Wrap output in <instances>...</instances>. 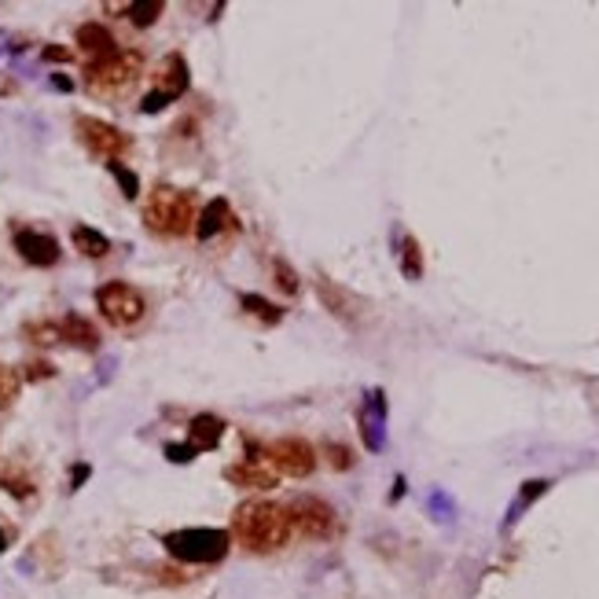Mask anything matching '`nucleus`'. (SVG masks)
Returning <instances> with one entry per match:
<instances>
[{"instance_id": "14", "label": "nucleus", "mask_w": 599, "mask_h": 599, "mask_svg": "<svg viewBox=\"0 0 599 599\" xmlns=\"http://www.w3.org/2000/svg\"><path fill=\"white\" fill-rule=\"evenodd\" d=\"M221 438H225V419L210 416V412L195 416L192 427H188V445H192L195 453H214L217 445H221Z\"/></svg>"}, {"instance_id": "5", "label": "nucleus", "mask_w": 599, "mask_h": 599, "mask_svg": "<svg viewBox=\"0 0 599 599\" xmlns=\"http://www.w3.org/2000/svg\"><path fill=\"white\" fill-rule=\"evenodd\" d=\"M140 63H144L140 52H122V48H118V52L107 59H92L89 67H85V85H89L92 92H100V96L118 92L140 74Z\"/></svg>"}, {"instance_id": "29", "label": "nucleus", "mask_w": 599, "mask_h": 599, "mask_svg": "<svg viewBox=\"0 0 599 599\" xmlns=\"http://www.w3.org/2000/svg\"><path fill=\"white\" fill-rule=\"evenodd\" d=\"M195 449L192 445H166V460H173V464H192L195 460Z\"/></svg>"}, {"instance_id": "33", "label": "nucleus", "mask_w": 599, "mask_h": 599, "mask_svg": "<svg viewBox=\"0 0 599 599\" xmlns=\"http://www.w3.org/2000/svg\"><path fill=\"white\" fill-rule=\"evenodd\" d=\"M52 85H56L59 92H70V89H74V85H70V81L63 78V74H56V81H52Z\"/></svg>"}, {"instance_id": "26", "label": "nucleus", "mask_w": 599, "mask_h": 599, "mask_svg": "<svg viewBox=\"0 0 599 599\" xmlns=\"http://www.w3.org/2000/svg\"><path fill=\"white\" fill-rule=\"evenodd\" d=\"M107 170H111V177L118 181V188H122L125 199H136V195H140V181H136L133 170H125L122 162H107Z\"/></svg>"}, {"instance_id": "30", "label": "nucleus", "mask_w": 599, "mask_h": 599, "mask_svg": "<svg viewBox=\"0 0 599 599\" xmlns=\"http://www.w3.org/2000/svg\"><path fill=\"white\" fill-rule=\"evenodd\" d=\"M52 375H56V368H52V364L48 361H30L26 364V379H52Z\"/></svg>"}, {"instance_id": "21", "label": "nucleus", "mask_w": 599, "mask_h": 599, "mask_svg": "<svg viewBox=\"0 0 599 599\" xmlns=\"http://www.w3.org/2000/svg\"><path fill=\"white\" fill-rule=\"evenodd\" d=\"M122 12L133 26H151L162 15V0H136V4H125Z\"/></svg>"}, {"instance_id": "7", "label": "nucleus", "mask_w": 599, "mask_h": 599, "mask_svg": "<svg viewBox=\"0 0 599 599\" xmlns=\"http://www.w3.org/2000/svg\"><path fill=\"white\" fill-rule=\"evenodd\" d=\"M287 515H291V526L298 533H306L313 541H328L339 533V515L331 508L328 500L320 497H298L287 504Z\"/></svg>"}, {"instance_id": "17", "label": "nucleus", "mask_w": 599, "mask_h": 599, "mask_svg": "<svg viewBox=\"0 0 599 599\" xmlns=\"http://www.w3.org/2000/svg\"><path fill=\"white\" fill-rule=\"evenodd\" d=\"M228 199H210V203L203 206V214L195 217V236L199 239H214L221 228H225V221H228Z\"/></svg>"}, {"instance_id": "4", "label": "nucleus", "mask_w": 599, "mask_h": 599, "mask_svg": "<svg viewBox=\"0 0 599 599\" xmlns=\"http://www.w3.org/2000/svg\"><path fill=\"white\" fill-rule=\"evenodd\" d=\"M96 309H100L103 320H107L111 328L129 331V328H136V324L144 320L147 302H144V294L136 291V287H129V283H122V280H111V283H103L100 291H96Z\"/></svg>"}, {"instance_id": "1", "label": "nucleus", "mask_w": 599, "mask_h": 599, "mask_svg": "<svg viewBox=\"0 0 599 599\" xmlns=\"http://www.w3.org/2000/svg\"><path fill=\"white\" fill-rule=\"evenodd\" d=\"M291 515L283 504H272V500H247L239 504L236 515H232V537H236L247 552L269 555L280 552L283 544L291 541Z\"/></svg>"}, {"instance_id": "18", "label": "nucleus", "mask_w": 599, "mask_h": 599, "mask_svg": "<svg viewBox=\"0 0 599 599\" xmlns=\"http://www.w3.org/2000/svg\"><path fill=\"white\" fill-rule=\"evenodd\" d=\"M70 239H74L78 254H85V258H107V254H111V239L103 236V232H96V228H89V225H74Z\"/></svg>"}, {"instance_id": "12", "label": "nucleus", "mask_w": 599, "mask_h": 599, "mask_svg": "<svg viewBox=\"0 0 599 599\" xmlns=\"http://www.w3.org/2000/svg\"><path fill=\"white\" fill-rule=\"evenodd\" d=\"M361 438L372 453H383L386 449V394L383 390H372L364 397L361 408Z\"/></svg>"}, {"instance_id": "10", "label": "nucleus", "mask_w": 599, "mask_h": 599, "mask_svg": "<svg viewBox=\"0 0 599 599\" xmlns=\"http://www.w3.org/2000/svg\"><path fill=\"white\" fill-rule=\"evenodd\" d=\"M225 478L239 489H272L276 486V471H272L269 456L261 453L258 445H254V453H250L247 460L225 467Z\"/></svg>"}, {"instance_id": "34", "label": "nucleus", "mask_w": 599, "mask_h": 599, "mask_svg": "<svg viewBox=\"0 0 599 599\" xmlns=\"http://www.w3.org/2000/svg\"><path fill=\"white\" fill-rule=\"evenodd\" d=\"M4 548H8V541H4V533H0V552H4Z\"/></svg>"}, {"instance_id": "24", "label": "nucleus", "mask_w": 599, "mask_h": 599, "mask_svg": "<svg viewBox=\"0 0 599 599\" xmlns=\"http://www.w3.org/2000/svg\"><path fill=\"white\" fill-rule=\"evenodd\" d=\"M0 486L8 489L12 497H30V493H34V482H30L15 464H8L4 471H0Z\"/></svg>"}, {"instance_id": "2", "label": "nucleus", "mask_w": 599, "mask_h": 599, "mask_svg": "<svg viewBox=\"0 0 599 599\" xmlns=\"http://www.w3.org/2000/svg\"><path fill=\"white\" fill-rule=\"evenodd\" d=\"M144 225L151 228L155 236H166V239L188 236V232H192V225H195V199H192V192L173 188V184H159L155 192L147 195Z\"/></svg>"}, {"instance_id": "11", "label": "nucleus", "mask_w": 599, "mask_h": 599, "mask_svg": "<svg viewBox=\"0 0 599 599\" xmlns=\"http://www.w3.org/2000/svg\"><path fill=\"white\" fill-rule=\"evenodd\" d=\"M317 294H320V302H324V309H328L335 320L350 324V328H357V324H361L364 302L357 298V294H350L346 287H339V283L324 280V276L317 280Z\"/></svg>"}, {"instance_id": "22", "label": "nucleus", "mask_w": 599, "mask_h": 599, "mask_svg": "<svg viewBox=\"0 0 599 599\" xmlns=\"http://www.w3.org/2000/svg\"><path fill=\"white\" fill-rule=\"evenodd\" d=\"M544 489H548V482H544V478H537V482H526V486H522L519 500H515V504H511V511H508V526H511V522H519V515L530 508L533 500L544 497Z\"/></svg>"}, {"instance_id": "20", "label": "nucleus", "mask_w": 599, "mask_h": 599, "mask_svg": "<svg viewBox=\"0 0 599 599\" xmlns=\"http://www.w3.org/2000/svg\"><path fill=\"white\" fill-rule=\"evenodd\" d=\"M239 306H243L247 317H254L258 324H265V328H272V324H280L283 320V309L272 306V302H265L261 294H239Z\"/></svg>"}, {"instance_id": "13", "label": "nucleus", "mask_w": 599, "mask_h": 599, "mask_svg": "<svg viewBox=\"0 0 599 599\" xmlns=\"http://www.w3.org/2000/svg\"><path fill=\"white\" fill-rule=\"evenodd\" d=\"M15 250L23 254V261L37 265V269H52L59 261V243L48 232H34V228H19L15 232Z\"/></svg>"}, {"instance_id": "23", "label": "nucleus", "mask_w": 599, "mask_h": 599, "mask_svg": "<svg viewBox=\"0 0 599 599\" xmlns=\"http://www.w3.org/2000/svg\"><path fill=\"white\" fill-rule=\"evenodd\" d=\"M19 390H23V375L8 368V364H0V408H12Z\"/></svg>"}, {"instance_id": "32", "label": "nucleus", "mask_w": 599, "mask_h": 599, "mask_svg": "<svg viewBox=\"0 0 599 599\" xmlns=\"http://www.w3.org/2000/svg\"><path fill=\"white\" fill-rule=\"evenodd\" d=\"M85 478H89V467L81 464V467H74V489L81 486V482H85Z\"/></svg>"}, {"instance_id": "15", "label": "nucleus", "mask_w": 599, "mask_h": 599, "mask_svg": "<svg viewBox=\"0 0 599 599\" xmlns=\"http://www.w3.org/2000/svg\"><path fill=\"white\" fill-rule=\"evenodd\" d=\"M59 335H63V342H70V346H78V350H100V331L92 328L89 320L78 317V313H67V317L59 320Z\"/></svg>"}, {"instance_id": "3", "label": "nucleus", "mask_w": 599, "mask_h": 599, "mask_svg": "<svg viewBox=\"0 0 599 599\" xmlns=\"http://www.w3.org/2000/svg\"><path fill=\"white\" fill-rule=\"evenodd\" d=\"M162 548L181 563H217L232 548V533L210 530V526H188L162 537Z\"/></svg>"}, {"instance_id": "8", "label": "nucleus", "mask_w": 599, "mask_h": 599, "mask_svg": "<svg viewBox=\"0 0 599 599\" xmlns=\"http://www.w3.org/2000/svg\"><path fill=\"white\" fill-rule=\"evenodd\" d=\"M269 456V464L276 475H287V478H309L317 471V453H313V445L306 438H276L265 449Z\"/></svg>"}, {"instance_id": "27", "label": "nucleus", "mask_w": 599, "mask_h": 599, "mask_svg": "<svg viewBox=\"0 0 599 599\" xmlns=\"http://www.w3.org/2000/svg\"><path fill=\"white\" fill-rule=\"evenodd\" d=\"M26 339H34L37 346H56V342H63V335H59V324H30Z\"/></svg>"}, {"instance_id": "28", "label": "nucleus", "mask_w": 599, "mask_h": 599, "mask_svg": "<svg viewBox=\"0 0 599 599\" xmlns=\"http://www.w3.org/2000/svg\"><path fill=\"white\" fill-rule=\"evenodd\" d=\"M324 453L331 456V467H335V471H350V467H353V453L346 449V445H335V441H328V445H324Z\"/></svg>"}, {"instance_id": "9", "label": "nucleus", "mask_w": 599, "mask_h": 599, "mask_svg": "<svg viewBox=\"0 0 599 599\" xmlns=\"http://www.w3.org/2000/svg\"><path fill=\"white\" fill-rule=\"evenodd\" d=\"M184 92H188V63H184V56H170L166 63H162L155 89H151L144 100H140V111H144V114L162 111L166 103L181 100Z\"/></svg>"}, {"instance_id": "16", "label": "nucleus", "mask_w": 599, "mask_h": 599, "mask_svg": "<svg viewBox=\"0 0 599 599\" xmlns=\"http://www.w3.org/2000/svg\"><path fill=\"white\" fill-rule=\"evenodd\" d=\"M78 48H81V52H89L92 59H107V56H114V52H118L111 30H107L103 23L78 26Z\"/></svg>"}, {"instance_id": "31", "label": "nucleus", "mask_w": 599, "mask_h": 599, "mask_svg": "<svg viewBox=\"0 0 599 599\" xmlns=\"http://www.w3.org/2000/svg\"><path fill=\"white\" fill-rule=\"evenodd\" d=\"M45 59H59V63H67L70 52H67V48H59V45H48L45 48Z\"/></svg>"}, {"instance_id": "25", "label": "nucleus", "mask_w": 599, "mask_h": 599, "mask_svg": "<svg viewBox=\"0 0 599 599\" xmlns=\"http://www.w3.org/2000/svg\"><path fill=\"white\" fill-rule=\"evenodd\" d=\"M272 280H276V287H280L283 294H298V272L291 269V261H283V258H276L272 261Z\"/></svg>"}, {"instance_id": "19", "label": "nucleus", "mask_w": 599, "mask_h": 599, "mask_svg": "<svg viewBox=\"0 0 599 599\" xmlns=\"http://www.w3.org/2000/svg\"><path fill=\"white\" fill-rule=\"evenodd\" d=\"M397 265L405 280H423V250H419L416 236H401L397 243Z\"/></svg>"}, {"instance_id": "6", "label": "nucleus", "mask_w": 599, "mask_h": 599, "mask_svg": "<svg viewBox=\"0 0 599 599\" xmlns=\"http://www.w3.org/2000/svg\"><path fill=\"white\" fill-rule=\"evenodd\" d=\"M74 133L85 147H89L96 159H107V162H118L133 147V140L118 129V125L103 122V118H89V114H81L78 122H74Z\"/></svg>"}]
</instances>
